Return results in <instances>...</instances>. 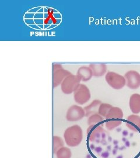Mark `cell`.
<instances>
[{
	"label": "cell",
	"instance_id": "cell-15",
	"mask_svg": "<svg viewBox=\"0 0 140 158\" xmlns=\"http://www.w3.org/2000/svg\"><path fill=\"white\" fill-rule=\"evenodd\" d=\"M53 153L56 155V153L58 149L64 147V142L61 137L58 136H53Z\"/></svg>",
	"mask_w": 140,
	"mask_h": 158
},
{
	"label": "cell",
	"instance_id": "cell-18",
	"mask_svg": "<svg viewBox=\"0 0 140 158\" xmlns=\"http://www.w3.org/2000/svg\"><path fill=\"white\" fill-rule=\"evenodd\" d=\"M112 105L109 104H106V103H102L100 106V107L99 108V110H98V113L101 115V116H102L103 117H106L107 114L108 112L109 111V110H110V108L112 107Z\"/></svg>",
	"mask_w": 140,
	"mask_h": 158
},
{
	"label": "cell",
	"instance_id": "cell-8",
	"mask_svg": "<svg viewBox=\"0 0 140 158\" xmlns=\"http://www.w3.org/2000/svg\"><path fill=\"white\" fill-rule=\"evenodd\" d=\"M126 85L130 89H137L140 87V74L135 70H130L124 74Z\"/></svg>",
	"mask_w": 140,
	"mask_h": 158
},
{
	"label": "cell",
	"instance_id": "cell-14",
	"mask_svg": "<svg viewBox=\"0 0 140 158\" xmlns=\"http://www.w3.org/2000/svg\"><path fill=\"white\" fill-rule=\"evenodd\" d=\"M82 81H88L93 76V72L90 66H82L79 68L77 74Z\"/></svg>",
	"mask_w": 140,
	"mask_h": 158
},
{
	"label": "cell",
	"instance_id": "cell-5",
	"mask_svg": "<svg viewBox=\"0 0 140 158\" xmlns=\"http://www.w3.org/2000/svg\"><path fill=\"white\" fill-rule=\"evenodd\" d=\"M90 92L88 87L84 84H80L77 90L74 92V101L79 105H84V104L89 102L90 99Z\"/></svg>",
	"mask_w": 140,
	"mask_h": 158
},
{
	"label": "cell",
	"instance_id": "cell-10",
	"mask_svg": "<svg viewBox=\"0 0 140 158\" xmlns=\"http://www.w3.org/2000/svg\"><path fill=\"white\" fill-rule=\"evenodd\" d=\"M129 106L131 112L134 114L140 113V94L135 93L130 96Z\"/></svg>",
	"mask_w": 140,
	"mask_h": 158
},
{
	"label": "cell",
	"instance_id": "cell-12",
	"mask_svg": "<svg viewBox=\"0 0 140 158\" xmlns=\"http://www.w3.org/2000/svg\"><path fill=\"white\" fill-rule=\"evenodd\" d=\"M123 118V112L120 108L112 107L105 117L107 120H122Z\"/></svg>",
	"mask_w": 140,
	"mask_h": 158
},
{
	"label": "cell",
	"instance_id": "cell-7",
	"mask_svg": "<svg viewBox=\"0 0 140 158\" xmlns=\"http://www.w3.org/2000/svg\"><path fill=\"white\" fill-rule=\"evenodd\" d=\"M85 117L84 108L78 105H73L68 109L66 119L68 121H78Z\"/></svg>",
	"mask_w": 140,
	"mask_h": 158
},
{
	"label": "cell",
	"instance_id": "cell-3",
	"mask_svg": "<svg viewBox=\"0 0 140 158\" xmlns=\"http://www.w3.org/2000/svg\"><path fill=\"white\" fill-rule=\"evenodd\" d=\"M105 80L107 83L115 90L122 89L126 85L124 76L116 72H107L105 76Z\"/></svg>",
	"mask_w": 140,
	"mask_h": 158
},
{
	"label": "cell",
	"instance_id": "cell-19",
	"mask_svg": "<svg viewBox=\"0 0 140 158\" xmlns=\"http://www.w3.org/2000/svg\"><path fill=\"white\" fill-rule=\"evenodd\" d=\"M121 120H107L105 123L106 128L108 130L112 131L122 124Z\"/></svg>",
	"mask_w": 140,
	"mask_h": 158
},
{
	"label": "cell",
	"instance_id": "cell-17",
	"mask_svg": "<svg viewBox=\"0 0 140 158\" xmlns=\"http://www.w3.org/2000/svg\"><path fill=\"white\" fill-rule=\"evenodd\" d=\"M103 120H104L103 117L101 116L99 113H98V114H94L88 118L87 124L89 126L92 125H98L101 123V122H102Z\"/></svg>",
	"mask_w": 140,
	"mask_h": 158
},
{
	"label": "cell",
	"instance_id": "cell-6",
	"mask_svg": "<svg viewBox=\"0 0 140 158\" xmlns=\"http://www.w3.org/2000/svg\"><path fill=\"white\" fill-rule=\"evenodd\" d=\"M88 139L90 142H100L105 137L104 129L101 125H90L87 129Z\"/></svg>",
	"mask_w": 140,
	"mask_h": 158
},
{
	"label": "cell",
	"instance_id": "cell-1",
	"mask_svg": "<svg viewBox=\"0 0 140 158\" xmlns=\"http://www.w3.org/2000/svg\"><path fill=\"white\" fill-rule=\"evenodd\" d=\"M66 143L70 147H77L83 139V132L78 125H74L67 128L64 132Z\"/></svg>",
	"mask_w": 140,
	"mask_h": 158
},
{
	"label": "cell",
	"instance_id": "cell-4",
	"mask_svg": "<svg viewBox=\"0 0 140 158\" xmlns=\"http://www.w3.org/2000/svg\"><path fill=\"white\" fill-rule=\"evenodd\" d=\"M71 73L62 68L61 64L54 63L53 66V87L56 88L62 85L63 80Z\"/></svg>",
	"mask_w": 140,
	"mask_h": 158
},
{
	"label": "cell",
	"instance_id": "cell-9",
	"mask_svg": "<svg viewBox=\"0 0 140 158\" xmlns=\"http://www.w3.org/2000/svg\"><path fill=\"white\" fill-rule=\"evenodd\" d=\"M126 124L130 130L134 132L140 131V117L139 115L137 114L129 115Z\"/></svg>",
	"mask_w": 140,
	"mask_h": 158
},
{
	"label": "cell",
	"instance_id": "cell-13",
	"mask_svg": "<svg viewBox=\"0 0 140 158\" xmlns=\"http://www.w3.org/2000/svg\"><path fill=\"white\" fill-rule=\"evenodd\" d=\"M90 68L93 72V76L101 77L103 76L107 72V66L104 63H92L90 64Z\"/></svg>",
	"mask_w": 140,
	"mask_h": 158
},
{
	"label": "cell",
	"instance_id": "cell-2",
	"mask_svg": "<svg viewBox=\"0 0 140 158\" xmlns=\"http://www.w3.org/2000/svg\"><path fill=\"white\" fill-rule=\"evenodd\" d=\"M81 79L77 74H70L63 80L61 85V89L64 94H70L74 93L81 84Z\"/></svg>",
	"mask_w": 140,
	"mask_h": 158
},
{
	"label": "cell",
	"instance_id": "cell-16",
	"mask_svg": "<svg viewBox=\"0 0 140 158\" xmlns=\"http://www.w3.org/2000/svg\"><path fill=\"white\" fill-rule=\"evenodd\" d=\"M72 152L70 148L67 147H62L56 153L57 158H71Z\"/></svg>",
	"mask_w": 140,
	"mask_h": 158
},
{
	"label": "cell",
	"instance_id": "cell-11",
	"mask_svg": "<svg viewBox=\"0 0 140 158\" xmlns=\"http://www.w3.org/2000/svg\"><path fill=\"white\" fill-rule=\"evenodd\" d=\"M102 102L100 100H95L92 101L90 105L84 108V111L85 113V117H90V116L98 114L99 108L100 107Z\"/></svg>",
	"mask_w": 140,
	"mask_h": 158
}]
</instances>
